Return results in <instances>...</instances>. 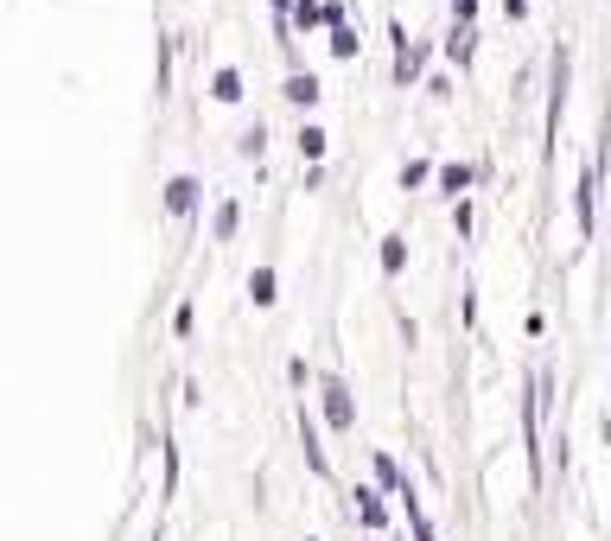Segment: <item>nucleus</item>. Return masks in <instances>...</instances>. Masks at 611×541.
<instances>
[{
  "label": "nucleus",
  "instance_id": "1",
  "mask_svg": "<svg viewBox=\"0 0 611 541\" xmlns=\"http://www.w3.org/2000/svg\"><path fill=\"white\" fill-rule=\"evenodd\" d=\"M351 510H357V522H363V529H389V503H382V491H376V484H357V491H351Z\"/></svg>",
  "mask_w": 611,
  "mask_h": 541
},
{
  "label": "nucleus",
  "instance_id": "2",
  "mask_svg": "<svg viewBox=\"0 0 611 541\" xmlns=\"http://www.w3.org/2000/svg\"><path fill=\"white\" fill-rule=\"evenodd\" d=\"M325 421H331V427H338V433H344V427H357V408H351V389H344V382H338V376H325Z\"/></svg>",
  "mask_w": 611,
  "mask_h": 541
},
{
  "label": "nucleus",
  "instance_id": "3",
  "mask_svg": "<svg viewBox=\"0 0 611 541\" xmlns=\"http://www.w3.org/2000/svg\"><path fill=\"white\" fill-rule=\"evenodd\" d=\"M198 198H204V185L191 179V172H179V179L166 185V217H191V211H198Z\"/></svg>",
  "mask_w": 611,
  "mask_h": 541
},
{
  "label": "nucleus",
  "instance_id": "4",
  "mask_svg": "<svg viewBox=\"0 0 611 541\" xmlns=\"http://www.w3.org/2000/svg\"><path fill=\"white\" fill-rule=\"evenodd\" d=\"M427 58H433V45H408V51H395V83H401V90H414V83L427 77Z\"/></svg>",
  "mask_w": 611,
  "mask_h": 541
},
{
  "label": "nucleus",
  "instance_id": "5",
  "mask_svg": "<svg viewBox=\"0 0 611 541\" xmlns=\"http://www.w3.org/2000/svg\"><path fill=\"white\" fill-rule=\"evenodd\" d=\"M592 204H599V166H592L586 179H580V191H573V217H580V236H592V223H599V211H592Z\"/></svg>",
  "mask_w": 611,
  "mask_h": 541
},
{
  "label": "nucleus",
  "instance_id": "6",
  "mask_svg": "<svg viewBox=\"0 0 611 541\" xmlns=\"http://www.w3.org/2000/svg\"><path fill=\"white\" fill-rule=\"evenodd\" d=\"M446 58H452V64H459V71H465V64L478 58V26L452 20V32H446Z\"/></svg>",
  "mask_w": 611,
  "mask_h": 541
},
{
  "label": "nucleus",
  "instance_id": "7",
  "mask_svg": "<svg viewBox=\"0 0 611 541\" xmlns=\"http://www.w3.org/2000/svg\"><path fill=\"white\" fill-rule=\"evenodd\" d=\"M300 440H306V465L325 478V471H331V459H325V446H319V421H312L306 408H300Z\"/></svg>",
  "mask_w": 611,
  "mask_h": 541
},
{
  "label": "nucleus",
  "instance_id": "8",
  "mask_svg": "<svg viewBox=\"0 0 611 541\" xmlns=\"http://www.w3.org/2000/svg\"><path fill=\"white\" fill-rule=\"evenodd\" d=\"M287 102L306 115L312 102H319V77H312V71H293V77H287Z\"/></svg>",
  "mask_w": 611,
  "mask_h": 541
},
{
  "label": "nucleus",
  "instance_id": "9",
  "mask_svg": "<svg viewBox=\"0 0 611 541\" xmlns=\"http://www.w3.org/2000/svg\"><path fill=\"white\" fill-rule=\"evenodd\" d=\"M249 300H255V306H274V300H281V274H274V268H255V274H249Z\"/></svg>",
  "mask_w": 611,
  "mask_h": 541
},
{
  "label": "nucleus",
  "instance_id": "10",
  "mask_svg": "<svg viewBox=\"0 0 611 541\" xmlns=\"http://www.w3.org/2000/svg\"><path fill=\"white\" fill-rule=\"evenodd\" d=\"M293 26H300V32H331V13H325V0H300V7H293Z\"/></svg>",
  "mask_w": 611,
  "mask_h": 541
},
{
  "label": "nucleus",
  "instance_id": "11",
  "mask_svg": "<svg viewBox=\"0 0 611 541\" xmlns=\"http://www.w3.org/2000/svg\"><path fill=\"white\" fill-rule=\"evenodd\" d=\"M471 179H478V166H459V160L440 166V191H446V198H465V185H471Z\"/></svg>",
  "mask_w": 611,
  "mask_h": 541
},
{
  "label": "nucleus",
  "instance_id": "12",
  "mask_svg": "<svg viewBox=\"0 0 611 541\" xmlns=\"http://www.w3.org/2000/svg\"><path fill=\"white\" fill-rule=\"evenodd\" d=\"M236 223H242V204H236V198H223V204H217V217H211V236H217V242H230V236H236Z\"/></svg>",
  "mask_w": 611,
  "mask_h": 541
},
{
  "label": "nucleus",
  "instance_id": "13",
  "mask_svg": "<svg viewBox=\"0 0 611 541\" xmlns=\"http://www.w3.org/2000/svg\"><path fill=\"white\" fill-rule=\"evenodd\" d=\"M211 96L217 102H242V71H236V64H223V71L211 77Z\"/></svg>",
  "mask_w": 611,
  "mask_h": 541
},
{
  "label": "nucleus",
  "instance_id": "14",
  "mask_svg": "<svg viewBox=\"0 0 611 541\" xmlns=\"http://www.w3.org/2000/svg\"><path fill=\"white\" fill-rule=\"evenodd\" d=\"M376 484H382V491H395V497L408 491V478H401V465L389 459V452H376Z\"/></svg>",
  "mask_w": 611,
  "mask_h": 541
},
{
  "label": "nucleus",
  "instance_id": "15",
  "mask_svg": "<svg viewBox=\"0 0 611 541\" xmlns=\"http://www.w3.org/2000/svg\"><path fill=\"white\" fill-rule=\"evenodd\" d=\"M300 160H325V128L319 121H300Z\"/></svg>",
  "mask_w": 611,
  "mask_h": 541
},
{
  "label": "nucleus",
  "instance_id": "16",
  "mask_svg": "<svg viewBox=\"0 0 611 541\" xmlns=\"http://www.w3.org/2000/svg\"><path fill=\"white\" fill-rule=\"evenodd\" d=\"M408 268V242L401 236H382V274H401Z\"/></svg>",
  "mask_w": 611,
  "mask_h": 541
},
{
  "label": "nucleus",
  "instance_id": "17",
  "mask_svg": "<svg viewBox=\"0 0 611 541\" xmlns=\"http://www.w3.org/2000/svg\"><path fill=\"white\" fill-rule=\"evenodd\" d=\"M357 51H363V39H357L351 26H338V32H331V58H344V64H351Z\"/></svg>",
  "mask_w": 611,
  "mask_h": 541
},
{
  "label": "nucleus",
  "instance_id": "18",
  "mask_svg": "<svg viewBox=\"0 0 611 541\" xmlns=\"http://www.w3.org/2000/svg\"><path fill=\"white\" fill-rule=\"evenodd\" d=\"M427 179H440L433 160H408V166H401V191H414V185H427Z\"/></svg>",
  "mask_w": 611,
  "mask_h": 541
},
{
  "label": "nucleus",
  "instance_id": "19",
  "mask_svg": "<svg viewBox=\"0 0 611 541\" xmlns=\"http://www.w3.org/2000/svg\"><path fill=\"white\" fill-rule=\"evenodd\" d=\"M261 147H268V128H261V121H255V128L242 134V160H261Z\"/></svg>",
  "mask_w": 611,
  "mask_h": 541
},
{
  "label": "nucleus",
  "instance_id": "20",
  "mask_svg": "<svg viewBox=\"0 0 611 541\" xmlns=\"http://www.w3.org/2000/svg\"><path fill=\"white\" fill-rule=\"evenodd\" d=\"M452 230L471 236V204H465V198H452Z\"/></svg>",
  "mask_w": 611,
  "mask_h": 541
},
{
  "label": "nucleus",
  "instance_id": "21",
  "mask_svg": "<svg viewBox=\"0 0 611 541\" xmlns=\"http://www.w3.org/2000/svg\"><path fill=\"white\" fill-rule=\"evenodd\" d=\"M452 20H465V26H471V20H478V0H452Z\"/></svg>",
  "mask_w": 611,
  "mask_h": 541
},
{
  "label": "nucleus",
  "instance_id": "22",
  "mask_svg": "<svg viewBox=\"0 0 611 541\" xmlns=\"http://www.w3.org/2000/svg\"><path fill=\"white\" fill-rule=\"evenodd\" d=\"M274 7V20H293V7H300V0H268Z\"/></svg>",
  "mask_w": 611,
  "mask_h": 541
},
{
  "label": "nucleus",
  "instance_id": "23",
  "mask_svg": "<svg viewBox=\"0 0 611 541\" xmlns=\"http://www.w3.org/2000/svg\"><path fill=\"white\" fill-rule=\"evenodd\" d=\"M503 13H510V20H529V0H503Z\"/></svg>",
  "mask_w": 611,
  "mask_h": 541
},
{
  "label": "nucleus",
  "instance_id": "24",
  "mask_svg": "<svg viewBox=\"0 0 611 541\" xmlns=\"http://www.w3.org/2000/svg\"><path fill=\"white\" fill-rule=\"evenodd\" d=\"M306 541H312V535H306Z\"/></svg>",
  "mask_w": 611,
  "mask_h": 541
}]
</instances>
